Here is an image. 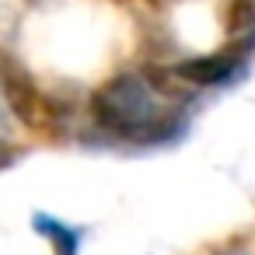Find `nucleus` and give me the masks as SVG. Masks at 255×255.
<instances>
[{
	"label": "nucleus",
	"instance_id": "nucleus-4",
	"mask_svg": "<svg viewBox=\"0 0 255 255\" xmlns=\"http://www.w3.org/2000/svg\"><path fill=\"white\" fill-rule=\"evenodd\" d=\"M227 28L231 32L255 28V0H231V7H227Z\"/></svg>",
	"mask_w": 255,
	"mask_h": 255
},
{
	"label": "nucleus",
	"instance_id": "nucleus-1",
	"mask_svg": "<svg viewBox=\"0 0 255 255\" xmlns=\"http://www.w3.org/2000/svg\"><path fill=\"white\" fill-rule=\"evenodd\" d=\"M95 116L112 133L133 136V140L168 136L175 129V119L157 112V105L150 98V88L140 77H133V74L116 77L105 91L95 95Z\"/></svg>",
	"mask_w": 255,
	"mask_h": 255
},
{
	"label": "nucleus",
	"instance_id": "nucleus-3",
	"mask_svg": "<svg viewBox=\"0 0 255 255\" xmlns=\"http://www.w3.org/2000/svg\"><path fill=\"white\" fill-rule=\"evenodd\" d=\"M252 46H255V35H252V39H245V42H241V46H234V49L217 53V56L185 60V63H178V67H175V74H178L182 81H192V84H220V81H227V77L241 67V60L248 56L245 49H252Z\"/></svg>",
	"mask_w": 255,
	"mask_h": 255
},
{
	"label": "nucleus",
	"instance_id": "nucleus-2",
	"mask_svg": "<svg viewBox=\"0 0 255 255\" xmlns=\"http://www.w3.org/2000/svg\"><path fill=\"white\" fill-rule=\"evenodd\" d=\"M0 91H4L11 112H14L28 129H35V126L42 123V116H46V102H42L35 81L28 77V70H25L11 53H0Z\"/></svg>",
	"mask_w": 255,
	"mask_h": 255
}]
</instances>
